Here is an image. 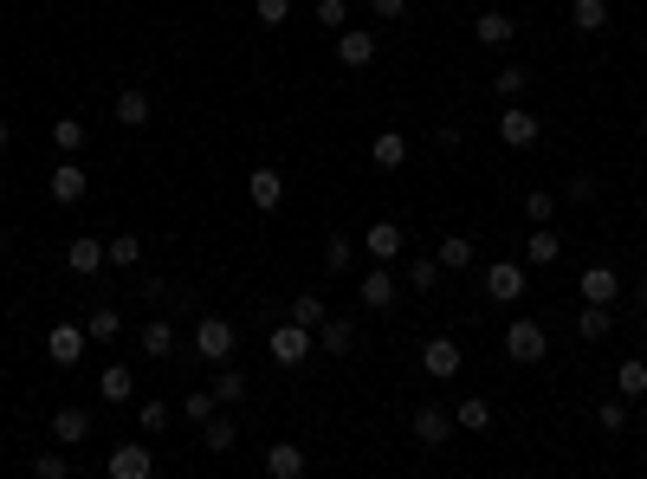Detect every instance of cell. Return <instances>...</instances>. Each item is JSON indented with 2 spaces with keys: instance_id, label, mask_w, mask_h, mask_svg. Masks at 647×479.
Returning a JSON list of instances; mask_svg holds the SVG:
<instances>
[{
  "instance_id": "d4e9b609",
  "label": "cell",
  "mask_w": 647,
  "mask_h": 479,
  "mask_svg": "<svg viewBox=\"0 0 647 479\" xmlns=\"http://www.w3.org/2000/svg\"><path fill=\"white\" fill-rule=\"evenodd\" d=\"M576 337H583V344H602V337H615L609 305H583V311H576Z\"/></svg>"
},
{
  "instance_id": "52a82bcc",
  "label": "cell",
  "mask_w": 647,
  "mask_h": 479,
  "mask_svg": "<svg viewBox=\"0 0 647 479\" xmlns=\"http://www.w3.org/2000/svg\"><path fill=\"white\" fill-rule=\"evenodd\" d=\"M460 363H466V350L453 344V337H428V344H421V369H428L434 382H453V376H460Z\"/></svg>"
},
{
  "instance_id": "4fadbf2b",
  "label": "cell",
  "mask_w": 647,
  "mask_h": 479,
  "mask_svg": "<svg viewBox=\"0 0 647 479\" xmlns=\"http://www.w3.org/2000/svg\"><path fill=\"white\" fill-rule=\"evenodd\" d=\"M622 298V272L615 266H583V305H615Z\"/></svg>"
},
{
  "instance_id": "277c9868",
  "label": "cell",
  "mask_w": 647,
  "mask_h": 479,
  "mask_svg": "<svg viewBox=\"0 0 647 479\" xmlns=\"http://www.w3.org/2000/svg\"><path fill=\"white\" fill-rule=\"evenodd\" d=\"M46 195H52V201H59V208H78V201H85V195H91V175H85V169H78V162H72V156H59V169H52V175H46Z\"/></svg>"
},
{
  "instance_id": "db71d44e",
  "label": "cell",
  "mask_w": 647,
  "mask_h": 479,
  "mask_svg": "<svg viewBox=\"0 0 647 479\" xmlns=\"http://www.w3.org/2000/svg\"><path fill=\"white\" fill-rule=\"evenodd\" d=\"M0 382H7V369H0Z\"/></svg>"
},
{
  "instance_id": "9c48e42d",
  "label": "cell",
  "mask_w": 647,
  "mask_h": 479,
  "mask_svg": "<svg viewBox=\"0 0 647 479\" xmlns=\"http://www.w3.org/2000/svg\"><path fill=\"white\" fill-rule=\"evenodd\" d=\"M538 130H544V123L531 117L525 104H505V111H499V143L505 149H531V143H538Z\"/></svg>"
},
{
  "instance_id": "44dd1931",
  "label": "cell",
  "mask_w": 647,
  "mask_h": 479,
  "mask_svg": "<svg viewBox=\"0 0 647 479\" xmlns=\"http://www.w3.org/2000/svg\"><path fill=\"white\" fill-rule=\"evenodd\" d=\"M318 344H324V357H350V350H356V318H324L318 324Z\"/></svg>"
},
{
  "instance_id": "f35d334b",
  "label": "cell",
  "mask_w": 647,
  "mask_h": 479,
  "mask_svg": "<svg viewBox=\"0 0 647 479\" xmlns=\"http://www.w3.org/2000/svg\"><path fill=\"white\" fill-rule=\"evenodd\" d=\"M550 214H557V195H550V188H531V195H525V221H531V227H544Z\"/></svg>"
},
{
  "instance_id": "4dcf8cb0",
  "label": "cell",
  "mask_w": 647,
  "mask_h": 479,
  "mask_svg": "<svg viewBox=\"0 0 647 479\" xmlns=\"http://www.w3.org/2000/svg\"><path fill=\"white\" fill-rule=\"evenodd\" d=\"M434 259H440V272H466V266H473V240H466V234H447Z\"/></svg>"
},
{
  "instance_id": "4316f807",
  "label": "cell",
  "mask_w": 647,
  "mask_h": 479,
  "mask_svg": "<svg viewBox=\"0 0 647 479\" xmlns=\"http://www.w3.org/2000/svg\"><path fill=\"white\" fill-rule=\"evenodd\" d=\"M136 259H143V240H136V234H110L104 240V266L110 272H130Z\"/></svg>"
},
{
  "instance_id": "f6af8a7d",
  "label": "cell",
  "mask_w": 647,
  "mask_h": 479,
  "mask_svg": "<svg viewBox=\"0 0 647 479\" xmlns=\"http://www.w3.org/2000/svg\"><path fill=\"white\" fill-rule=\"evenodd\" d=\"M596 421H602L609 434H622V428H628V402H622V395H615V402H602V408H596Z\"/></svg>"
},
{
  "instance_id": "d6a6232c",
  "label": "cell",
  "mask_w": 647,
  "mask_h": 479,
  "mask_svg": "<svg viewBox=\"0 0 647 479\" xmlns=\"http://www.w3.org/2000/svg\"><path fill=\"white\" fill-rule=\"evenodd\" d=\"M525 85H531V72H525V65H499V72H492V91H499L505 104H518V98H525Z\"/></svg>"
},
{
  "instance_id": "30bf717a",
  "label": "cell",
  "mask_w": 647,
  "mask_h": 479,
  "mask_svg": "<svg viewBox=\"0 0 647 479\" xmlns=\"http://www.w3.org/2000/svg\"><path fill=\"white\" fill-rule=\"evenodd\" d=\"M525 266H518V259H499V266H486V292L499 298V305H518V298H525Z\"/></svg>"
},
{
  "instance_id": "d590c367",
  "label": "cell",
  "mask_w": 647,
  "mask_h": 479,
  "mask_svg": "<svg viewBox=\"0 0 647 479\" xmlns=\"http://www.w3.org/2000/svg\"><path fill=\"white\" fill-rule=\"evenodd\" d=\"M117 331H123V324H117V311H110V305H98L85 318V337H91V344H117Z\"/></svg>"
},
{
  "instance_id": "816d5d0a",
  "label": "cell",
  "mask_w": 647,
  "mask_h": 479,
  "mask_svg": "<svg viewBox=\"0 0 647 479\" xmlns=\"http://www.w3.org/2000/svg\"><path fill=\"white\" fill-rule=\"evenodd\" d=\"M0 266H7V227H0Z\"/></svg>"
},
{
  "instance_id": "6da1fadb",
  "label": "cell",
  "mask_w": 647,
  "mask_h": 479,
  "mask_svg": "<svg viewBox=\"0 0 647 479\" xmlns=\"http://www.w3.org/2000/svg\"><path fill=\"white\" fill-rule=\"evenodd\" d=\"M544 350H550V331L538 318H512L505 324V357L512 363H544Z\"/></svg>"
},
{
  "instance_id": "83f0119b",
  "label": "cell",
  "mask_w": 647,
  "mask_h": 479,
  "mask_svg": "<svg viewBox=\"0 0 647 479\" xmlns=\"http://www.w3.org/2000/svg\"><path fill=\"white\" fill-rule=\"evenodd\" d=\"M453 428H466V434H486V428H492V402H486V395H466V402L453 408Z\"/></svg>"
},
{
  "instance_id": "f1b7e54d",
  "label": "cell",
  "mask_w": 647,
  "mask_h": 479,
  "mask_svg": "<svg viewBox=\"0 0 647 479\" xmlns=\"http://www.w3.org/2000/svg\"><path fill=\"white\" fill-rule=\"evenodd\" d=\"M233 441H240V428H233L227 415H208V421H201V447H208V454H233Z\"/></svg>"
},
{
  "instance_id": "60d3db41",
  "label": "cell",
  "mask_w": 647,
  "mask_h": 479,
  "mask_svg": "<svg viewBox=\"0 0 647 479\" xmlns=\"http://www.w3.org/2000/svg\"><path fill=\"white\" fill-rule=\"evenodd\" d=\"M214 408H220V395H214V389H195V395H188V402H182V415H188V421H195V428H201V421H208Z\"/></svg>"
},
{
  "instance_id": "ba28073f",
  "label": "cell",
  "mask_w": 647,
  "mask_h": 479,
  "mask_svg": "<svg viewBox=\"0 0 647 479\" xmlns=\"http://www.w3.org/2000/svg\"><path fill=\"white\" fill-rule=\"evenodd\" d=\"M395 292H402V279H395V272L382 266V259L363 272V279H356V298H363L369 311H389V305H395Z\"/></svg>"
},
{
  "instance_id": "603a6c76",
  "label": "cell",
  "mask_w": 647,
  "mask_h": 479,
  "mask_svg": "<svg viewBox=\"0 0 647 479\" xmlns=\"http://www.w3.org/2000/svg\"><path fill=\"white\" fill-rule=\"evenodd\" d=\"M415 434H421L428 447H440V441L453 434V415H447V408H434V402H421V408H415Z\"/></svg>"
},
{
  "instance_id": "f907efd6",
  "label": "cell",
  "mask_w": 647,
  "mask_h": 479,
  "mask_svg": "<svg viewBox=\"0 0 647 479\" xmlns=\"http://www.w3.org/2000/svg\"><path fill=\"white\" fill-rule=\"evenodd\" d=\"M7 143H13V130H7V117H0V156H7Z\"/></svg>"
},
{
  "instance_id": "7bdbcfd3",
  "label": "cell",
  "mask_w": 647,
  "mask_h": 479,
  "mask_svg": "<svg viewBox=\"0 0 647 479\" xmlns=\"http://www.w3.org/2000/svg\"><path fill=\"white\" fill-rule=\"evenodd\" d=\"M136 428H143V434H162V428H169V402H143V408H136Z\"/></svg>"
},
{
  "instance_id": "ac0fdd59",
  "label": "cell",
  "mask_w": 647,
  "mask_h": 479,
  "mask_svg": "<svg viewBox=\"0 0 647 479\" xmlns=\"http://www.w3.org/2000/svg\"><path fill=\"white\" fill-rule=\"evenodd\" d=\"M305 467H311L305 447H292V441H272V447H266V473H272V479H305Z\"/></svg>"
},
{
  "instance_id": "8d00e7d4",
  "label": "cell",
  "mask_w": 647,
  "mask_h": 479,
  "mask_svg": "<svg viewBox=\"0 0 647 479\" xmlns=\"http://www.w3.org/2000/svg\"><path fill=\"white\" fill-rule=\"evenodd\" d=\"M402 285H415V292H434V285H440V259H428V253H421L415 266L402 272Z\"/></svg>"
},
{
  "instance_id": "8992f818",
  "label": "cell",
  "mask_w": 647,
  "mask_h": 479,
  "mask_svg": "<svg viewBox=\"0 0 647 479\" xmlns=\"http://www.w3.org/2000/svg\"><path fill=\"white\" fill-rule=\"evenodd\" d=\"M104 473L110 479H149V473H156V454H149L143 441H123V447H110Z\"/></svg>"
},
{
  "instance_id": "9a60e30c",
  "label": "cell",
  "mask_w": 647,
  "mask_h": 479,
  "mask_svg": "<svg viewBox=\"0 0 647 479\" xmlns=\"http://www.w3.org/2000/svg\"><path fill=\"white\" fill-rule=\"evenodd\" d=\"M98 402H110V408L136 402V376H130L123 363H104V369H98Z\"/></svg>"
},
{
  "instance_id": "681fc988",
  "label": "cell",
  "mask_w": 647,
  "mask_h": 479,
  "mask_svg": "<svg viewBox=\"0 0 647 479\" xmlns=\"http://www.w3.org/2000/svg\"><path fill=\"white\" fill-rule=\"evenodd\" d=\"M143 298H149V305H162V298H169V305H175V292H169V285H162V279H143Z\"/></svg>"
},
{
  "instance_id": "7c38bea8",
  "label": "cell",
  "mask_w": 647,
  "mask_h": 479,
  "mask_svg": "<svg viewBox=\"0 0 647 479\" xmlns=\"http://www.w3.org/2000/svg\"><path fill=\"white\" fill-rule=\"evenodd\" d=\"M246 201H253L259 214H272L285 201V175L279 169H253V175H246Z\"/></svg>"
},
{
  "instance_id": "1f68e13d",
  "label": "cell",
  "mask_w": 647,
  "mask_h": 479,
  "mask_svg": "<svg viewBox=\"0 0 647 479\" xmlns=\"http://www.w3.org/2000/svg\"><path fill=\"white\" fill-rule=\"evenodd\" d=\"M570 20H576V33H602L609 26V0H570Z\"/></svg>"
},
{
  "instance_id": "5bb4252c",
  "label": "cell",
  "mask_w": 647,
  "mask_h": 479,
  "mask_svg": "<svg viewBox=\"0 0 647 479\" xmlns=\"http://www.w3.org/2000/svg\"><path fill=\"white\" fill-rule=\"evenodd\" d=\"M136 350H143L149 363H169L175 357V324L169 318H149L143 331H136Z\"/></svg>"
},
{
  "instance_id": "e575fe53",
  "label": "cell",
  "mask_w": 647,
  "mask_h": 479,
  "mask_svg": "<svg viewBox=\"0 0 647 479\" xmlns=\"http://www.w3.org/2000/svg\"><path fill=\"white\" fill-rule=\"evenodd\" d=\"M208 389L220 395V408H233V402H246V389H253V382H246V376H240V369H220V376L208 382Z\"/></svg>"
},
{
  "instance_id": "836d02e7",
  "label": "cell",
  "mask_w": 647,
  "mask_h": 479,
  "mask_svg": "<svg viewBox=\"0 0 647 479\" xmlns=\"http://www.w3.org/2000/svg\"><path fill=\"white\" fill-rule=\"evenodd\" d=\"M52 149H59V156H78V149H85V123L59 117V123H52Z\"/></svg>"
},
{
  "instance_id": "3957f363",
  "label": "cell",
  "mask_w": 647,
  "mask_h": 479,
  "mask_svg": "<svg viewBox=\"0 0 647 479\" xmlns=\"http://www.w3.org/2000/svg\"><path fill=\"white\" fill-rule=\"evenodd\" d=\"M233 344H240V331H233L227 318H201V324H195V357H201V363H227Z\"/></svg>"
},
{
  "instance_id": "74e56055",
  "label": "cell",
  "mask_w": 647,
  "mask_h": 479,
  "mask_svg": "<svg viewBox=\"0 0 647 479\" xmlns=\"http://www.w3.org/2000/svg\"><path fill=\"white\" fill-rule=\"evenodd\" d=\"M292 318H298V324H311V331H318V324L330 318V311H324V298H318V292H298V298H292Z\"/></svg>"
},
{
  "instance_id": "bcb514c9",
  "label": "cell",
  "mask_w": 647,
  "mask_h": 479,
  "mask_svg": "<svg viewBox=\"0 0 647 479\" xmlns=\"http://www.w3.org/2000/svg\"><path fill=\"white\" fill-rule=\"evenodd\" d=\"M563 201H596V175H570V182H563Z\"/></svg>"
},
{
  "instance_id": "d6986e66",
  "label": "cell",
  "mask_w": 647,
  "mask_h": 479,
  "mask_svg": "<svg viewBox=\"0 0 647 479\" xmlns=\"http://www.w3.org/2000/svg\"><path fill=\"white\" fill-rule=\"evenodd\" d=\"M363 246H369V259H382V266H389V259H402L408 234H402V227H395V221H376V227H369V234H363Z\"/></svg>"
},
{
  "instance_id": "ffe728a7",
  "label": "cell",
  "mask_w": 647,
  "mask_h": 479,
  "mask_svg": "<svg viewBox=\"0 0 647 479\" xmlns=\"http://www.w3.org/2000/svg\"><path fill=\"white\" fill-rule=\"evenodd\" d=\"M473 33H479V46H512V39H518V20H512V13H499V7H486L473 20Z\"/></svg>"
},
{
  "instance_id": "ab89813d",
  "label": "cell",
  "mask_w": 647,
  "mask_h": 479,
  "mask_svg": "<svg viewBox=\"0 0 647 479\" xmlns=\"http://www.w3.org/2000/svg\"><path fill=\"white\" fill-rule=\"evenodd\" d=\"M350 259H356V246L343 240V234H330V240H324V266H330V272H350Z\"/></svg>"
},
{
  "instance_id": "e0dca14e",
  "label": "cell",
  "mask_w": 647,
  "mask_h": 479,
  "mask_svg": "<svg viewBox=\"0 0 647 479\" xmlns=\"http://www.w3.org/2000/svg\"><path fill=\"white\" fill-rule=\"evenodd\" d=\"M65 266H72L78 279H91V272H104V240H98V234H78L72 246H65Z\"/></svg>"
},
{
  "instance_id": "7a4b0ae2",
  "label": "cell",
  "mask_w": 647,
  "mask_h": 479,
  "mask_svg": "<svg viewBox=\"0 0 647 479\" xmlns=\"http://www.w3.org/2000/svg\"><path fill=\"white\" fill-rule=\"evenodd\" d=\"M266 344H272V363L298 369V363L311 357V350H318V331H311V324H298V318H292V324H279V331H272Z\"/></svg>"
},
{
  "instance_id": "f546056e",
  "label": "cell",
  "mask_w": 647,
  "mask_h": 479,
  "mask_svg": "<svg viewBox=\"0 0 647 479\" xmlns=\"http://www.w3.org/2000/svg\"><path fill=\"white\" fill-rule=\"evenodd\" d=\"M525 253H531V266H557V259H563V240L550 234V221H544V227H531Z\"/></svg>"
},
{
  "instance_id": "7402d4cb",
  "label": "cell",
  "mask_w": 647,
  "mask_h": 479,
  "mask_svg": "<svg viewBox=\"0 0 647 479\" xmlns=\"http://www.w3.org/2000/svg\"><path fill=\"white\" fill-rule=\"evenodd\" d=\"M369 162H376V169H402V162H408V136H402V130H376Z\"/></svg>"
},
{
  "instance_id": "cb8c5ba5",
  "label": "cell",
  "mask_w": 647,
  "mask_h": 479,
  "mask_svg": "<svg viewBox=\"0 0 647 479\" xmlns=\"http://www.w3.org/2000/svg\"><path fill=\"white\" fill-rule=\"evenodd\" d=\"M615 395H622V402H641V395H647V363L641 357L615 363Z\"/></svg>"
},
{
  "instance_id": "b9f144b4",
  "label": "cell",
  "mask_w": 647,
  "mask_h": 479,
  "mask_svg": "<svg viewBox=\"0 0 647 479\" xmlns=\"http://www.w3.org/2000/svg\"><path fill=\"white\" fill-rule=\"evenodd\" d=\"M253 20L259 26H285L292 20V0H253Z\"/></svg>"
},
{
  "instance_id": "f5cc1de1",
  "label": "cell",
  "mask_w": 647,
  "mask_h": 479,
  "mask_svg": "<svg viewBox=\"0 0 647 479\" xmlns=\"http://www.w3.org/2000/svg\"><path fill=\"white\" fill-rule=\"evenodd\" d=\"M641 143H647V123H641Z\"/></svg>"
},
{
  "instance_id": "484cf974",
  "label": "cell",
  "mask_w": 647,
  "mask_h": 479,
  "mask_svg": "<svg viewBox=\"0 0 647 479\" xmlns=\"http://www.w3.org/2000/svg\"><path fill=\"white\" fill-rule=\"evenodd\" d=\"M52 434H59L65 447H78V441H85V434H91V415H85V408H78V402H65L59 415H52Z\"/></svg>"
},
{
  "instance_id": "5b68a950",
  "label": "cell",
  "mask_w": 647,
  "mask_h": 479,
  "mask_svg": "<svg viewBox=\"0 0 647 479\" xmlns=\"http://www.w3.org/2000/svg\"><path fill=\"white\" fill-rule=\"evenodd\" d=\"M85 344H91L85 324H52V331H46V357L59 363V369H78V363H85Z\"/></svg>"
},
{
  "instance_id": "7dc6e473",
  "label": "cell",
  "mask_w": 647,
  "mask_h": 479,
  "mask_svg": "<svg viewBox=\"0 0 647 479\" xmlns=\"http://www.w3.org/2000/svg\"><path fill=\"white\" fill-rule=\"evenodd\" d=\"M65 467H72L65 454H39V460H33V473H39V479H65Z\"/></svg>"
},
{
  "instance_id": "c3c4849f",
  "label": "cell",
  "mask_w": 647,
  "mask_h": 479,
  "mask_svg": "<svg viewBox=\"0 0 647 479\" xmlns=\"http://www.w3.org/2000/svg\"><path fill=\"white\" fill-rule=\"evenodd\" d=\"M408 0H369V20H402Z\"/></svg>"
},
{
  "instance_id": "2e32d148",
  "label": "cell",
  "mask_w": 647,
  "mask_h": 479,
  "mask_svg": "<svg viewBox=\"0 0 647 479\" xmlns=\"http://www.w3.org/2000/svg\"><path fill=\"white\" fill-rule=\"evenodd\" d=\"M110 117L123 123V130H143L149 123V91H136V85H123L117 98H110Z\"/></svg>"
},
{
  "instance_id": "ee69618b",
  "label": "cell",
  "mask_w": 647,
  "mask_h": 479,
  "mask_svg": "<svg viewBox=\"0 0 647 479\" xmlns=\"http://www.w3.org/2000/svg\"><path fill=\"white\" fill-rule=\"evenodd\" d=\"M318 20L330 33H343V26H350V0H318Z\"/></svg>"
},
{
  "instance_id": "8fae6325",
  "label": "cell",
  "mask_w": 647,
  "mask_h": 479,
  "mask_svg": "<svg viewBox=\"0 0 647 479\" xmlns=\"http://www.w3.org/2000/svg\"><path fill=\"white\" fill-rule=\"evenodd\" d=\"M337 59L350 65V72H363V65L376 59V33H369V26H343L337 33Z\"/></svg>"
}]
</instances>
